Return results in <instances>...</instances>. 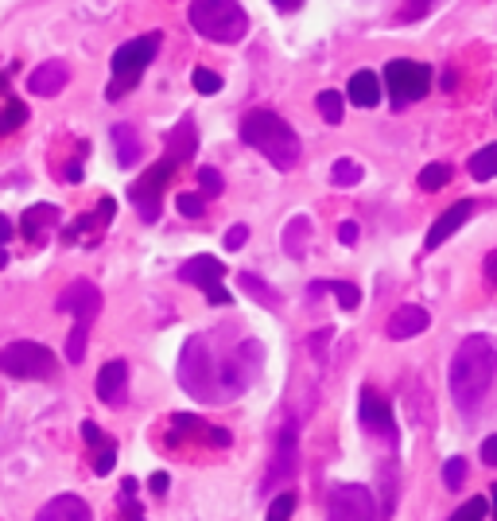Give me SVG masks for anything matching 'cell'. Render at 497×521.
Masks as SVG:
<instances>
[{"label": "cell", "instance_id": "41", "mask_svg": "<svg viewBox=\"0 0 497 521\" xmlns=\"http://www.w3.org/2000/svg\"><path fill=\"white\" fill-rule=\"evenodd\" d=\"M482 463H490V467H497V432H493V436L482 440Z\"/></svg>", "mask_w": 497, "mask_h": 521}, {"label": "cell", "instance_id": "20", "mask_svg": "<svg viewBox=\"0 0 497 521\" xmlns=\"http://www.w3.org/2000/svg\"><path fill=\"white\" fill-rule=\"evenodd\" d=\"M381 78L373 75V70H358L354 78L346 82V94H350V101H354V106H361V109H373L377 101H381Z\"/></svg>", "mask_w": 497, "mask_h": 521}, {"label": "cell", "instance_id": "16", "mask_svg": "<svg viewBox=\"0 0 497 521\" xmlns=\"http://www.w3.org/2000/svg\"><path fill=\"white\" fill-rule=\"evenodd\" d=\"M66 82H70L66 63H43V66L32 70V78H27V90H32L36 97H55V94H63Z\"/></svg>", "mask_w": 497, "mask_h": 521}, {"label": "cell", "instance_id": "34", "mask_svg": "<svg viewBox=\"0 0 497 521\" xmlns=\"http://www.w3.org/2000/svg\"><path fill=\"white\" fill-rule=\"evenodd\" d=\"M191 82H195V90H198V94H207V97L222 90V75H214V70H207V66H198L195 75H191Z\"/></svg>", "mask_w": 497, "mask_h": 521}, {"label": "cell", "instance_id": "10", "mask_svg": "<svg viewBox=\"0 0 497 521\" xmlns=\"http://www.w3.org/2000/svg\"><path fill=\"white\" fill-rule=\"evenodd\" d=\"M327 521H377L373 490L358 483H339L327 495Z\"/></svg>", "mask_w": 497, "mask_h": 521}, {"label": "cell", "instance_id": "40", "mask_svg": "<svg viewBox=\"0 0 497 521\" xmlns=\"http://www.w3.org/2000/svg\"><path fill=\"white\" fill-rule=\"evenodd\" d=\"M82 156H86V144H82L78 160H70V164L63 168V176H66V183H82Z\"/></svg>", "mask_w": 497, "mask_h": 521}, {"label": "cell", "instance_id": "38", "mask_svg": "<svg viewBox=\"0 0 497 521\" xmlns=\"http://www.w3.org/2000/svg\"><path fill=\"white\" fill-rule=\"evenodd\" d=\"M245 241H248V226H245V222H238V226L226 230V250H229V253H238Z\"/></svg>", "mask_w": 497, "mask_h": 521}, {"label": "cell", "instance_id": "7", "mask_svg": "<svg viewBox=\"0 0 497 521\" xmlns=\"http://www.w3.org/2000/svg\"><path fill=\"white\" fill-rule=\"evenodd\" d=\"M159 32H148V36H137V39H128L121 43V47L113 51V82H109V90L106 97L117 101V97H125L128 90H137V82L140 75L148 70V63L159 55Z\"/></svg>", "mask_w": 497, "mask_h": 521}, {"label": "cell", "instance_id": "8", "mask_svg": "<svg viewBox=\"0 0 497 521\" xmlns=\"http://www.w3.org/2000/svg\"><path fill=\"white\" fill-rule=\"evenodd\" d=\"M0 370H5L8 378H20V382H43V378H55L58 358L43 342L20 339V342H8L5 351H0Z\"/></svg>", "mask_w": 497, "mask_h": 521}, {"label": "cell", "instance_id": "5", "mask_svg": "<svg viewBox=\"0 0 497 521\" xmlns=\"http://www.w3.org/2000/svg\"><path fill=\"white\" fill-rule=\"evenodd\" d=\"M58 312L75 315V327H70V342H66V362H78L86 358V342H90V323L97 320L101 312V292L90 284V281H75L70 288H63L55 300Z\"/></svg>", "mask_w": 497, "mask_h": 521}, {"label": "cell", "instance_id": "36", "mask_svg": "<svg viewBox=\"0 0 497 521\" xmlns=\"http://www.w3.org/2000/svg\"><path fill=\"white\" fill-rule=\"evenodd\" d=\"M198 183H202V195H222V171H218V168H198Z\"/></svg>", "mask_w": 497, "mask_h": 521}, {"label": "cell", "instance_id": "33", "mask_svg": "<svg viewBox=\"0 0 497 521\" xmlns=\"http://www.w3.org/2000/svg\"><path fill=\"white\" fill-rule=\"evenodd\" d=\"M490 514V502L486 498H471V502H462L455 514H451V521H482Z\"/></svg>", "mask_w": 497, "mask_h": 521}, {"label": "cell", "instance_id": "13", "mask_svg": "<svg viewBox=\"0 0 497 521\" xmlns=\"http://www.w3.org/2000/svg\"><path fill=\"white\" fill-rule=\"evenodd\" d=\"M296 424H284L280 436H276V455H272V467H269V479L265 486H276V483H288L296 475Z\"/></svg>", "mask_w": 497, "mask_h": 521}, {"label": "cell", "instance_id": "18", "mask_svg": "<svg viewBox=\"0 0 497 521\" xmlns=\"http://www.w3.org/2000/svg\"><path fill=\"white\" fill-rule=\"evenodd\" d=\"M36 521H94V514L78 495H58L36 514Z\"/></svg>", "mask_w": 497, "mask_h": 521}, {"label": "cell", "instance_id": "23", "mask_svg": "<svg viewBox=\"0 0 497 521\" xmlns=\"http://www.w3.org/2000/svg\"><path fill=\"white\" fill-rule=\"evenodd\" d=\"M58 222V207H51V202H39V207H32L24 214V234L27 238H43V230H51Z\"/></svg>", "mask_w": 497, "mask_h": 521}, {"label": "cell", "instance_id": "31", "mask_svg": "<svg viewBox=\"0 0 497 521\" xmlns=\"http://www.w3.org/2000/svg\"><path fill=\"white\" fill-rule=\"evenodd\" d=\"M327 288H330V292H334V300H339L346 312H354L358 303H361V292H358V284H346V281H330Z\"/></svg>", "mask_w": 497, "mask_h": 521}, {"label": "cell", "instance_id": "29", "mask_svg": "<svg viewBox=\"0 0 497 521\" xmlns=\"http://www.w3.org/2000/svg\"><path fill=\"white\" fill-rule=\"evenodd\" d=\"M330 179L339 183V187H354V183H361V164L358 160H346V156H342V160L330 168Z\"/></svg>", "mask_w": 497, "mask_h": 521}, {"label": "cell", "instance_id": "25", "mask_svg": "<svg viewBox=\"0 0 497 521\" xmlns=\"http://www.w3.org/2000/svg\"><path fill=\"white\" fill-rule=\"evenodd\" d=\"M241 288H245V292H253L260 303H265V308H280V292L269 288L265 281L257 277V272H241Z\"/></svg>", "mask_w": 497, "mask_h": 521}, {"label": "cell", "instance_id": "3", "mask_svg": "<svg viewBox=\"0 0 497 521\" xmlns=\"http://www.w3.org/2000/svg\"><path fill=\"white\" fill-rule=\"evenodd\" d=\"M179 385L198 401H229L226 397V354L214 351V331L191 335L179 354Z\"/></svg>", "mask_w": 497, "mask_h": 521}, {"label": "cell", "instance_id": "37", "mask_svg": "<svg viewBox=\"0 0 497 521\" xmlns=\"http://www.w3.org/2000/svg\"><path fill=\"white\" fill-rule=\"evenodd\" d=\"M202 202H207V195H179V202H175V207H179V214H183V219H202Z\"/></svg>", "mask_w": 497, "mask_h": 521}, {"label": "cell", "instance_id": "2", "mask_svg": "<svg viewBox=\"0 0 497 521\" xmlns=\"http://www.w3.org/2000/svg\"><path fill=\"white\" fill-rule=\"evenodd\" d=\"M195 144H198L195 125H191V121H179V125L171 128V137H167V156H164L159 164H152V168L133 183L128 199H133V207L140 210L144 222H156V219H159V199H164V191H167V183H171L175 171H179V168L195 156Z\"/></svg>", "mask_w": 497, "mask_h": 521}, {"label": "cell", "instance_id": "42", "mask_svg": "<svg viewBox=\"0 0 497 521\" xmlns=\"http://www.w3.org/2000/svg\"><path fill=\"white\" fill-rule=\"evenodd\" d=\"M358 234H361L358 222H342V226H339V241H342V245H358Z\"/></svg>", "mask_w": 497, "mask_h": 521}, {"label": "cell", "instance_id": "45", "mask_svg": "<svg viewBox=\"0 0 497 521\" xmlns=\"http://www.w3.org/2000/svg\"><path fill=\"white\" fill-rule=\"evenodd\" d=\"M303 5V0H272V8H280V12H296Z\"/></svg>", "mask_w": 497, "mask_h": 521}, {"label": "cell", "instance_id": "24", "mask_svg": "<svg viewBox=\"0 0 497 521\" xmlns=\"http://www.w3.org/2000/svg\"><path fill=\"white\" fill-rule=\"evenodd\" d=\"M466 168H471V176H474L478 183H482V179H493V176H497V144H486L482 152H474Z\"/></svg>", "mask_w": 497, "mask_h": 521}, {"label": "cell", "instance_id": "12", "mask_svg": "<svg viewBox=\"0 0 497 521\" xmlns=\"http://www.w3.org/2000/svg\"><path fill=\"white\" fill-rule=\"evenodd\" d=\"M358 416H361V424L370 428V436L385 440V444H397V421H392V404H389V397H381L377 389H361Z\"/></svg>", "mask_w": 497, "mask_h": 521}, {"label": "cell", "instance_id": "17", "mask_svg": "<svg viewBox=\"0 0 497 521\" xmlns=\"http://www.w3.org/2000/svg\"><path fill=\"white\" fill-rule=\"evenodd\" d=\"M125 385H128V362H121V358L106 362L101 373H97V397L106 404H121Z\"/></svg>", "mask_w": 497, "mask_h": 521}, {"label": "cell", "instance_id": "1", "mask_svg": "<svg viewBox=\"0 0 497 521\" xmlns=\"http://www.w3.org/2000/svg\"><path fill=\"white\" fill-rule=\"evenodd\" d=\"M497 378V351L486 335H466L459 342L455 358H451V370H447V385H451V397L462 413H474L482 397L490 393V385Z\"/></svg>", "mask_w": 497, "mask_h": 521}, {"label": "cell", "instance_id": "26", "mask_svg": "<svg viewBox=\"0 0 497 521\" xmlns=\"http://www.w3.org/2000/svg\"><path fill=\"white\" fill-rule=\"evenodd\" d=\"M315 106H319V113H323L327 125H342L346 106H342V94H339V90H323V94L315 97Z\"/></svg>", "mask_w": 497, "mask_h": 521}, {"label": "cell", "instance_id": "6", "mask_svg": "<svg viewBox=\"0 0 497 521\" xmlns=\"http://www.w3.org/2000/svg\"><path fill=\"white\" fill-rule=\"evenodd\" d=\"M191 24L210 43H238L248 32V16L238 0H191Z\"/></svg>", "mask_w": 497, "mask_h": 521}, {"label": "cell", "instance_id": "35", "mask_svg": "<svg viewBox=\"0 0 497 521\" xmlns=\"http://www.w3.org/2000/svg\"><path fill=\"white\" fill-rule=\"evenodd\" d=\"M443 483H447L451 490H459V486L466 483V459H459V455H451V459L443 463Z\"/></svg>", "mask_w": 497, "mask_h": 521}, {"label": "cell", "instance_id": "11", "mask_svg": "<svg viewBox=\"0 0 497 521\" xmlns=\"http://www.w3.org/2000/svg\"><path fill=\"white\" fill-rule=\"evenodd\" d=\"M222 277H226V265L218 257H210V253H198V257H191L179 269V281L183 284H198L214 308H226V303H233V296L222 288Z\"/></svg>", "mask_w": 497, "mask_h": 521}, {"label": "cell", "instance_id": "47", "mask_svg": "<svg viewBox=\"0 0 497 521\" xmlns=\"http://www.w3.org/2000/svg\"><path fill=\"white\" fill-rule=\"evenodd\" d=\"M5 265H8V253H5V250H0V269H5Z\"/></svg>", "mask_w": 497, "mask_h": 521}, {"label": "cell", "instance_id": "27", "mask_svg": "<svg viewBox=\"0 0 497 521\" xmlns=\"http://www.w3.org/2000/svg\"><path fill=\"white\" fill-rule=\"evenodd\" d=\"M451 176H455V171H451V164H428L420 171V191H443V187L451 183Z\"/></svg>", "mask_w": 497, "mask_h": 521}, {"label": "cell", "instance_id": "15", "mask_svg": "<svg viewBox=\"0 0 497 521\" xmlns=\"http://www.w3.org/2000/svg\"><path fill=\"white\" fill-rule=\"evenodd\" d=\"M474 210H478V207H474V199H462V202H455V207H447V210L440 214V219H435V226L428 230V241H423V245H428V250H440L443 241H451V234H459L462 222L471 219Z\"/></svg>", "mask_w": 497, "mask_h": 521}, {"label": "cell", "instance_id": "39", "mask_svg": "<svg viewBox=\"0 0 497 521\" xmlns=\"http://www.w3.org/2000/svg\"><path fill=\"white\" fill-rule=\"evenodd\" d=\"M435 5V0H408V5L401 8V20H416V16H423Z\"/></svg>", "mask_w": 497, "mask_h": 521}, {"label": "cell", "instance_id": "21", "mask_svg": "<svg viewBox=\"0 0 497 521\" xmlns=\"http://www.w3.org/2000/svg\"><path fill=\"white\" fill-rule=\"evenodd\" d=\"M113 144H117V164L121 168H133L140 160V152H144L140 133L133 125H113Z\"/></svg>", "mask_w": 497, "mask_h": 521}, {"label": "cell", "instance_id": "14", "mask_svg": "<svg viewBox=\"0 0 497 521\" xmlns=\"http://www.w3.org/2000/svg\"><path fill=\"white\" fill-rule=\"evenodd\" d=\"M428 323H431L428 308H420V303H401V308L389 315L385 335H389V339H397V342H404V339L423 335V331H428Z\"/></svg>", "mask_w": 497, "mask_h": 521}, {"label": "cell", "instance_id": "30", "mask_svg": "<svg viewBox=\"0 0 497 521\" xmlns=\"http://www.w3.org/2000/svg\"><path fill=\"white\" fill-rule=\"evenodd\" d=\"M121 521H144L140 506H137V479H125V486H121Z\"/></svg>", "mask_w": 497, "mask_h": 521}, {"label": "cell", "instance_id": "48", "mask_svg": "<svg viewBox=\"0 0 497 521\" xmlns=\"http://www.w3.org/2000/svg\"><path fill=\"white\" fill-rule=\"evenodd\" d=\"M493 517H497V486H493Z\"/></svg>", "mask_w": 497, "mask_h": 521}, {"label": "cell", "instance_id": "19", "mask_svg": "<svg viewBox=\"0 0 497 521\" xmlns=\"http://www.w3.org/2000/svg\"><path fill=\"white\" fill-rule=\"evenodd\" d=\"M82 440L90 444V447H97V455H94V475H109L113 463H117V444H113L106 432H101V424H94V421L82 424Z\"/></svg>", "mask_w": 497, "mask_h": 521}, {"label": "cell", "instance_id": "28", "mask_svg": "<svg viewBox=\"0 0 497 521\" xmlns=\"http://www.w3.org/2000/svg\"><path fill=\"white\" fill-rule=\"evenodd\" d=\"M24 121H27V106H24V101L12 97L8 106L0 109V137H12V133H16V128L24 125Z\"/></svg>", "mask_w": 497, "mask_h": 521}, {"label": "cell", "instance_id": "43", "mask_svg": "<svg viewBox=\"0 0 497 521\" xmlns=\"http://www.w3.org/2000/svg\"><path fill=\"white\" fill-rule=\"evenodd\" d=\"M148 486H152V495H167V486H171V479H167V475H164V471H156V475H152V479H148Z\"/></svg>", "mask_w": 497, "mask_h": 521}, {"label": "cell", "instance_id": "9", "mask_svg": "<svg viewBox=\"0 0 497 521\" xmlns=\"http://www.w3.org/2000/svg\"><path fill=\"white\" fill-rule=\"evenodd\" d=\"M385 86H389V97L397 101V106L420 101L431 90V66L412 63V59H392L385 66Z\"/></svg>", "mask_w": 497, "mask_h": 521}, {"label": "cell", "instance_id": "46", "mask_svg": "<svg viewBox=\"0 0 497 521\" xmlns=\"http://www.w3.org/2000/svg\"><path fill=\"white\" fill-rule=\"evenodd\" d=\"M5 241H12V222L0 214V245H5Z\"/></svg>", "mask_w": 497, "mask_h": 521}, {"label": "cell", "instance_id": "4", "mask_svg": "<svg viewBox=\"0 0 497 521\" xmlns=\"http://www.w3.org/2000/svg\"><path fill=\"white\" fill-rule=\"evenodd\" d=\"M241 140L248 144V148H257L272 168H280V171L296 168V160H299L296 128L272 109H248L241 117Z\"/></svg>", "mask_w": 497, "mask_h": 521}, {"label": "cell", "instance_id": "44", "mask_svg": "<svg viewBox=\"0 0 497 521\" xmlns=\"http://www.w3.org/2000/svg\"><path fill=\"white\" fill-rule=\"evenodd\" d=\"M486 281H490V284H497V250L486 257Z\"/></svg>", "mask_w": 497, "mask_h": 521}, {"label": "cell", "instance_id": "22", "mask_svg": "<svg viewBox=\"0 0 497 521\" xmlns=\"http://www.w3.org/2000/svg\"><path fill=\"white\" fill-rule=\"evenodd\" d=\"M307 241H311V219H307V214H296V219L284 226V253L299 260L307 253Z\"/></svg>", "mask_w": 497, "mask_h": 521}, {"label": "cell", "instance_id": "32", "mask_svg": "<svg viewBox=\"0 0 497 521\" xmlns=\"http://www.w3.org/2000/svg\"><path fill=\"white\" fill-rule=\"evenodd\" d=\"M291 514H296V495H291V490H284V495L272 498V506H269V521H291Z\"/></svg>", "mask_w": 497, "mask_h": 521}]
</instances>
